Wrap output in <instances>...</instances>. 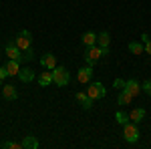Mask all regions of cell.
Here are the masks:
<instances>
[{
  "label": "cell",
  "instance_id": "ffe728a7",
  "mask_svg": "<svg viewBox=\"0 0 151 149\" xmlns=\"http://www.w3.org/2000/svg\"><path fill=\"white\" fill-rule=\"evenodd\" d=\"M129 50L133 55H141L145 50V45H141V42H129Z\"/></svg>",
  "mask_w": 151,
  "mask_h": 149
},
{
  "label": "cell",
  "instance_id": "d6986e66",
  "mask_svg": "<svg viewBox=\"0 0 151 149\" xmlns=\"http://www.w3.org/2000/svg\"><path fill=\"white\" fill-rule=\"evenodd\" d=\"M95 42H97V35L95 32H85L83 35V45L85 46H93Z\"/></svg>",
  "mask_w": 151,
  "mask_h": 149
},
{
  "label": "cell",
  "instance_id": "2e32d148",
  "mask_svg": "<svg viewBox=\"0 0 151 149\" xmlns=\"http://www.w3.org/2000/svg\"><path fill=\"white\" fill-rule=\"evenodd\" d=\"M129 119H131L133 123H141V121L145 119V109H133V111L129 113Z\"/></svg>",
  "mask_w": 151,
  "mask_h": 149
},
{
  "label": "cell",
  "instance_id": "44dd1931",
  "mask_svg": "<svg viewBox=\"0 0 151 149\" xmlns=\"http://www.w3.org/2000/svg\"><path fill=\"white\" fill-rule=\"evenodd\" d=\"M115 121L119 123V125H125V123H129V115L123 113V111H117L115 113Z\"/></svg>",
  "mask_w": 151,
  "mask_h": 149
},
{
  "label": "cell",
  "instance_id": "ac0fdd59",
  "mask_svg": "<svg viewBox=\"0 0 151 149\" xmlns=\"http://www.w3.org/2000/svg\"><path fill=\"white\" fill-rule=\"evenodd\" d=\"M18 77H20L22 83H30V81H35V71L32 69H20Z\"/></svg>",
  "mask_w": 151,
  "mask_h": 149
},
{
  "label": "cell",
  "instance_id": "8fae6325",
  "mask_svg": "<svg viewBox=\"0 0 151 149\" xmlns=\"http://www.w3.org/2000/svg\"><path fill=\"white\" fill-rule=\"evenodd\" d=\"M6 71H8V77H18V73H20V63L8 58V63H6Z\"/></svg>",
  "mask_w": 151,
  "mask_h": 149
},
{
  "label": "cell",
  "instance_id": "30bf717a",
  "mask_svg": "<svg viewBox=\"0 0 151 149\" xmlns=\"http://www.w3.org/2000/svg\"><path fill=\"white\" fill-rule=\"evenodd\" d=\"M125 91L131 93L133 97H137V95L141 93V85L135 79H129V81H125Z\"/></svg>",
  "mask_w": 151,
  "mask_h": 149
},
{
  "label": "cell",
  "instance_id": "52a82bcc",
  "mask_svg": "<svg viewBox=\"0 0 151 149\" xmlns=\"http://www.w3.org/2000/svg\"><path fill=\"white\" fill-rule=\"evenodd\" d=\"M77 79H79V83H91V79H93V67L91 65H87V67H83V69H79V73H77Z\"/></svg>",
  "mask_w": 151,
  "mask_h": 149
},
{
  "label": "cell",
  "instance_id": "e0dca14e",
  "mask_svg": "<svg viewBox=\"0 0 151 149\" xmlns=\"http://www.w3.org/2000/svg\"><path fill=\"white\" fill-rule=\"evenodd\" d=\"M97 42H99V46L101 48H109V45H111V36H109V32H101V35H97Z\"/></svg>",
  "mask_w": 151,
  "mask_h": 149
},
{
  "label": "cell",
  "instance_id": "3957f363",
  "mask_svg": "<svg viewBox=\"0 0 151 149\" xmlns=\"http://www.w3.org/2000/svg\"><path fill=\"white\" fill-rule=\"evenodd\" d=\"M87 95L93 99V101H99V99H103L105 95H107V91H105V87H103V83H89L87 85Z\"/></svg>",
  "mask_w": 151,
  "mask_h": 149
},
{
  "label": "cell",
  "instance_id": "cb8c5ba5",
  "mask_svg": "<svg viewBox=\"0 0 151 149\" xmlns=\"http://www.w3.org/2000/svg\"><path fill=\"white\" fill-rule=\"evenodd\" d=\"M32 58H35V53H32V48L24 50V60H32Z\"/></svg>",
  "mask_w": 151,
  "mask_h": 149
},
{
  "label": "cell",
  "instance_id": "d4e9b609",
  "mask_svg": "<svg viewBox=\"0 0 151 149\" xmlns=\"http://www.w3.org/2000/svg\"><path fill=\"white\" fill-rule=\"evenodd\" d=\"M141 89H143V91L147 93V95H151V81H145V83H143V87H141Z\"/></svg>",
  "mask_w": 151,
  "mask_h": 149
},
{
  "label": "cell",
  "instance_id": "9a60e30c",
  "mask_svg": "<svg viewBox=\"0 0 151 149\" xmlns=\"http://www.w3.org/2000/svg\"><path fill=\"white\" fill-rule=\"evenodd\" d=\"M117 103H119V105H131V103H133V95H131V93H127L125 89H123V91H119Z\"/></svg>",
  "mask_w": 151,
  "mask_h": 149
},
{
  "label": "cell",
  "instance_id": "5b68a950",
  "mask_svg": "<svg viewBox=\"0 0 151 149\" xmlns=\"http://www.w3.org/2000/svg\"><path fill=\"white\" fill-rule=\"evenodd\" d=\"M14 45L18 46V48H20V50H28V48H32V40H30V32H28V30H22V32H20V35L16 36V38H14Z\"/></svg>",
  "mask_w": 151,
  "mask_h": 149
},
{
  "label": "cell",
  "instance_id": "603a6c76",
  "mask_svg": "<svg viewBox=\"0 0 151 149\" xmlns=\"http://www.w3.org/2000/svg\"><path fill=\"white\" fill-rule=\"evenodd\" d=\"M113 87H115L117 91H123V89H125V81L123 79H115L113 81Z\"/></svg>",
  "mask_w": 151,
  "mask_h": 149
},
{
  "label": "cell",
  "instance_id": "277c9868",
  "mask_svg": "<svg viewBox=\"0 0 151 149\" xmlns=\"http://www.w3.org/2000/svg\"><path fill=\"white\" fill-rule=\"evenodd\" d=\"M123 137L127 143H137V139H139V129H137V123H125L123 125Z\"/></svg>",
  "mask_w": 151,
  "mask_h": 149
},
{
  "label": "cell",
  "instance_id": "ba28073f",
  "mask_svg": "<svg viewBox=\"0 0 151 149\" xmlns=\"http://www.w3.org/2000/svg\"><path fill=\"white\" fill-rule=\"evenodd\" d=\"M40 65H42L45 69L52 71L55 67H57V57H55L52 53H47V55H42V57H40Z\"/></svg>",
  "mask_w": 151,
  "mask_h": 149
},
{
  "label": "cell",
  "instance_id": "9c48e42d",
  "mask_svg": "<svg viewBox=\"0 0 151 149\" xmlns=\"http://www.w3.org/2000/svg\"><path fill=\"white\" fill-rule=\"evenodd\" d=\"M77 101L81 103V107L85 109V111H89V109L93 107V99H91V97H89L87 93H83V91L77 93Z\"/></svg>",
  "mask_w": 151,
  "mask_h": 149
},
{
  "label": "cell",
  "instance_id": "6da1fadb",
  "mask_svg": "<svg viewBox=\"0 0 151 149\" xmlns=\"http://www.w3.org/2000/svg\"><path fill=\"white\" fill-rule=\"evenodd\" d=\"M107 53H109V50L101 48L99 45H97V46L93 45V46H87V50H85V55H83V57H85V60H87V65H91V67H93L95 63H97L101 57H105Z\"/></svg>",
  "mask_w": 151,
  "mask_h": 149
},
{
  "label": "cell",
  "instance_id": "4fadbf2b",
  "mask_svg": "<svg viewBox=\"0 0 151 149\" xmlns=\"http://www.w3.org/2000/svg\"><path fill=\"white\" fill-rule=\"evenodd\" d=\"M50 83H52V71L50 69L38 75V85H40V87H48Z\"/></svg>",
  "mask_w": 151,
  "mask_h": 149
},
{
  "label": "cell",
  "instance_id": "5bb4252c",
  "mask_svg": "<svg viewBox=\"0 0 151 149\" xmlns=\"http://www.w3.org/2000/svg\"><path fill=\"white\" fill-rule=\"evenodd\" d=\"M22 149H38V139L35 135H26L22 139Z\"/></svg>",
  "mask_w": 151,
  "mask_h": 149
},
{
  "label": "cell",
  "instance_id": "484cf974",
  "mask_svg": "<svg viewBox=\"0 0 151 149\" xmlns=\"http://www.w3.org/2000/svg\"><path fill=\"white\" fill-rule=\"evenodd\" d=\"M4 77H8V71L6 67H0V79H4Z\"/></svg>",
  "mask_w": 151,
  "mask_h": 149
},
{
  "label": "cell",
  "instance_id": "83f0119b",
  "mask_svg": "<svg viewBox=\"0 0 151 149\" xmlns=\"http://www.w3.org/2000/svg\"><path fill=\"white\" fill-rule=\"evenodd\" d=\"M141 40H143V42H147V40H149V35H147V32H143V35H141Z\"/></svg>",
  "mask_w": 151,
  "mask_h": 149
},
{
  "label": "cell",
  "instance_id": "f1b7e54d",
  "mask_svg": "<svg viewBox=\"0 0 151 149\" xmlns=\"http://www.w3.org/2000/svg\"><path fill=\"white\" fill-rule=\"evenodd\" d=\"M0 87H2V79H0Z\"/></svg>",
  "mask_w": 151,
  "mask_h": 149
},
{
  "label": "cell",
  "instance_id": "7402d4cb",
  "mask_svg": "<svg viewBox=\"0 0 151 149\" xmlns=\"http://www.w3.org/2000/svg\"><path fill=\"white\" fill-rule=\"evenodd\" d=\"M2 147L4 149H22V141L20 143H16V141H4Z\"/></svg>",
  "mask_w": 151,
  "mask_h": 149
},
{
  "label": "cell",
  "instance_id": "7c38bea8",
  "mask_svg": "<svg viewBox=\"0 0 151 149\" xmlns=\"http://www.w3.org/2000/svg\"><path fill=\"white\" fill-rule=\"evenodd\" d=\"M2 95H4V99H8V101H14V99L18 97L14 85H4V87H2Z\"/></svg>",
  "mask_w": 151,
  "mask_h": 149
},
{
  "label": "cell",
  "instance_id": "4316f807",
  "mask_svg": "<svg viewBox=\"0 0 151 149\" xmlns=\"http://www.w3.org/2000/svg\"><path fill=\"white\" fill-rule=\"evenodd\" d=\"M145 53H147V55H151V38L145 42Z\"/></svg>",
  "mask_w": 151,
  "mask_h": 149
},
{
  "label": "cell",
  "instance_id": "7a4b0ae2",
  "mask_svg": "<svg viewBox=\"0 0 151 149\" xmlns=\"http://www.w3.org/2000/svg\"><path fill=\"white\" fill-rule=\"evenodd\" d=\"M52 83L58 85V87H67L70 83V75L65 67H55L52 69Z\"/></svg>",
  "mask_w": 151,
  "mask_h": 149
},
{
  "label": "cell",
  "instance_id": "8992f818",
  "mask_svg": "<svg viewBox=\"0 0 151 149\" xmlns=\"http://www.w3.org/2000/svg\"><path fill=\"white\" fill-rule=\"evenodd\" d=\"M6 57L12 58V60L22 63V60H24V53H22V50H20L16 45H14V42H10V45H6Z\"/></svg>",
  "mask_w": 151,
  "mask_h": 149
}]
</instances>
